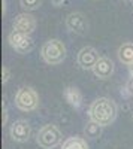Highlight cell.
<instances>
[{"mask_svg": "<svg viewBox=\"0 0 133 149\" xmlns=\"http://www.w3.org/2000/svg\"><path fill=\"white\" fill-rule=\"evenodd\" d=\"M117 112L118 109L114 100H111L108 97H99L90 104L88 116H90V121L100 124L102 127H108L115 121Z\"/></svg>", "mask_w": 133, "mask_h": 149, "instance_id": "obj_1", "label": "cell"}, {"mask_svg": "<svg viewBox=\"0 0 133 149\" xmlns=\"http://www.w3.org/2000/svg\"><path fill=\"white\" fill-rule=\"evenodd\" d=\"M41 57L46 64L57 66L60 63H63L66 58V46L58 39H50L42 45Z\"/></svg>", "mask_w": 133, "mask_h": 149, "instance_id": "obj_2", "label": "cell"}, {"mask_svg": "<svg viewBox=\"0 0 133 149\" xmlns=\"http://www.w3.org/2000/svg\"><path fill=\"white\" fill-rule=\"evenodd\" d=\"M15 106L22 112H32L39 106V95L32 86H21L15 94Z\"/></svg>", "mask_w": 133, "mask_h": 149, "instance_id": "obj_3", "label": "cell"}, {"mask_svg": "<svg viewBox=\"0 0 133 149\" xmlns=\"http://www.w3.org/2000/svg\"><path fill=\"white\" fill-rule=\"evenodd\" d=\"M36 140H38V145L43 149H54L62 143V133L52 124H46L39 130Z\"/></svg>", "mask_w": 133, "mask_h": 149, "instance_id": "obj_4", "label": "cell"}, {"mask_svg": "<svg viewBox=\"0 0 133 149\" xmlns=\"http://www.w3.org/2000/svg\"><path fill=\"white\" fill-rule=\"evenodd\" d=\"M8 42H9L10 48L14 51H17L18 54H29L34 48V42L30 37V34H24V33H20L15 30H12L9 33Z\"/></svg>", "mask_w": 133, "mask_h": 149, "instance_id": "obj_5", "label": "cell"}, {"mask_svg": "<svg viewBox=\"0 0 133 149\" xmlns=\"http://www.w3.org/2000/svg\"><path fill=\"white\" fill-rule=\"evenodd\" d=\"M9 134L14 142H18V143H24L30 139L32 136V127L27 121L24 119H17L14 124L10 125L9 128Z\"/></svg>", "mask_w": 133, "mask_h": 149, "instance_id": "obj_6", "label": "cell"}, {"mask_svg": "<svg viewBox=\"0 0 133 149\" xmlns=\"http://www.w3.org/2000/svg\"><path fill=\"white\" fill-rule=\"evenodd\" d=\"M12 29L15 31L24 33V34H32L36 29V18L32 14H29V12H22V14H20L14 18Z\"/></svg>", "mask_w": 133, "mask_h": 149, "instance_id": "obj_7", "label": "cell"}, {"mask_svg": "<svg viewBox=\"0 0 133 149\" xmlns=\"http://www.w3.org/2000/svg\"><path fill=\"white\" fill-rule=\"evenodd\" d=\"M66 27L76 34H85L88 31L87 18L81 12H72L66 17Z\"/></svg>", "mask_w": 133, "mask_h": 149, "instance_id": "obj_8", "label": "cell"}, {"mask_svg": "<svg viewBox=\"0 0 133 149\" xmlns=\"http://www.w3.org/2000/svg\"><path fill=\"white\" fill-rule=\"evenodd\" d=\"M99 52L96 51L93 46H84L81 51L78 52V57H76V61L78 64L82 67V69H93L94 64L99 61Z\"/></svg>", "mask_w": 133, "mask_h": 149, "instance_id": "obj_9", "label": "cell"}, {"mask_svg": "<svg viewBox=\"0 0 133 149\" xmlns=\"http://www.w3.org/2000/svg\"><path fill=\"white\" fill-rule=\"evenodd\" d=\"M93 74L99 79H109L114 73V63L111 58L108 57H100L99 61L94 64V67L91 69Z\"/></svg>", "mask_w": 133, "mask_h": 149, "instance_id": "obj_10", "label": "cell"}, {"mask_svg": "<svg viewBox=\"0 0 133 149\" xmlns=\"http://www.w3.org/2000/svg\"><path fill=\"white\" fill-rule=\"evenodd\" d=\"M64 98L66 102L75 109H79L82 106V94L81 91L76 88V86H67V88L64 90Z\"/></svg>", "mask_w": 133, "mask_h": 149, "instance_id": "obj_11", "label": "cell"}, {"mask_svg": "<svg viewBox=\"0 0 133 149\" xmlns=\"http://www.w3.org/2000/svg\"><path fill=\"white\" fill-rule=\"evenodd\" d=\"M117 55H118V60L121 61L123 64L130 66V64L133 63V43H132V42L123 43L121 46L118 48Z\"/></svg>", "mask_w": 133, "mask_h": 149, "instance_id": "obj_12", "label": "cell"}, {"mask_svg": "<svg viewBox=\"0 0 133 149\" xmlns=\"http://www.w3.org/2000/svg\"><path fill=\"white\" fill-rule=\"evenodd\" d=\"M62 149H90L87 142L84 140L82 137H69L63 142Z\"/></svg>", "mask_w": 133, "mask_h": 149, "instance_id": "obj_13", "label": "cell"}, {"mask_svg": "<svg viewBox=\"0 0 133 149\" xmlns=\"http://www.w3.org/2000/svg\"><path fill=\"white\" fill-rule=\"evenodd\" d=\"M102 130H103V127L100 124L90 121L85 125V128H84V134H85V137H88V139H97V137H100Z\"/></svg>", "mask_w": 133, "mask_h": 149, "instance_id": "obj_14", "label": "cell"}, {"mask_svg": "<svg viewBox=\"0 0 133 149\" xmlns=\"http://www.w3.org/2000/svg\"><path fill=\"white\" fill-rule=\"evenodd\" d=\"M20 5L21 8L29 12V10H36V9H39L41 5H42V0H20Z\"/></svg>", "mask_w": 133, "mask_h": 149, "instance_id": "obj_15", "label": "cell"}, {"mask_svg": "<svg viewBox=\"0 0 133 149\" xmlns=\"http://www.w3.org/2000/svg\"><path fill=\"white\" fill-rule=\"evenodd\" d=\"M9 79H10V70H9L8 66H3V69H2V81H3V84H6Z\"/></svg>", "mask_w": 133, "mask_h": 149, "instance_id": "obj_16", "label": "cell"}, {"mask_svg": "<svg viewBox=\"0 0 133 149\" xmlns=\"http://www.w3.org/2000/svg\"><path fill=\"white\" fill-rule=\"evenodd\" d=\"M124 90H126V93H127L130 97H133V78H132V76H130V78H129V81L126 82Z\"/></svg>", "mask_w": 133, "mask_h": 149, "instance_id": "obj_17", "label": "cell"}, {"mask_svg": "<svg viewBox=\"0 0 133 149\" xmlns=\"http://www.w3.org/2000/svg\"><path fill=\"white\" fill-rule=\"evenodd\" d=\"M2 121H3V125H5L6 121H8V110H6L5 106H3V118H2Z\"/></svg>", "mask_w": 133, "mask_h": 149, "instance_id": "obj_18", "label": "cell"}, {"mask_svg": "<svg viewBox=\"0 0 133 149\" xmlns=\"http://www.w3.org/2000/svg\"><path fill=\"white\" fill-rule=\"evenodd\" d=\"M129 73H130V76L133 78V63H132V64L129 66Z\"/></svg>", "mask_w": 133, "mask_h": 149, "instance_id": "obj_19", "label": "cell"}, {"mask_svg": "<svg viewBox=\"0 0 133 149\" xmlns=\"http://www.w3.org/2000/svg\"><path fill=\"white\" fill-rule=\"evenodd\" d=\"M62 2H63V0H54V3H55V5H60Z\"/></svg>", "mask_w": 133, "mask_h": 149, "instance_id": "obj_20", "label": "cell"}, {"mask_svg": "<svg viewBox=\"0 0 133 149\" xmlns=\"http://www.w3.org/2000/svg\"><path fill=\"white\" fill-rule=\"evenodd\" d=\"M132 121H133V115H132Z\"/></svg>", "mask_w": 133, "mask_h": 149, "instance_id": "obj_21", "label": "cell"}, {"mask_svg": "<svg viewBox=\"0 0 133 149\" xmlns=\"http://www.w3.org/2000/svg\"><path fill=\"white\" fill-rule=\"evenodd\" d=\"M130 2H133V0H130Z\"/></svg>", "mask_w": 133, "mask_h": 149, "instance_id": "obj_22", "label": "cell"}]
</instances>
